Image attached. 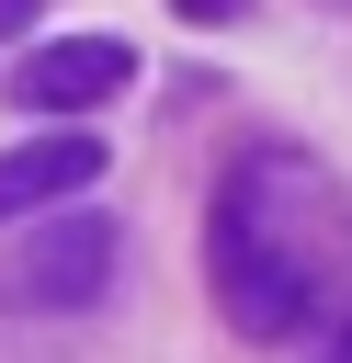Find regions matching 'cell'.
<instances>
[{"label": "cell", "instance_id": "6", "mask_svg": "<svg viewBox=\"0 0 352 363\" xmlns=\"http://www.w3.org/2000/svg\"><path fill=\"white\" fill-rule=\"evenodd\" d=\"M318 363H352V306H341V318L318 329Z\"/></svg>", "mask_w": 352, "mask_h": 363}, {"label": "cell", "instance_id": "8", "mask_svg": "<svg viewBox=\"0 0 352 363\" xmlns=\"http://www.w3.org/2000/svg\"><path fill=\"white\" fill-rule=\"evenodd\" d=\"M341 11H352V0H341Z\"/></svg>", "mask_w": 352, "mask_h": 363}, {"label": "cell", "instance_id": "4", "mask_svg": "<svg viewBox=\"0 0 352 363\" xmlns=\"http://www.w3.org/2000/svg\"><path fill=\"white\" fill-rule=\"evenodd\" d=\"M91 182H102V136H91V125H57V136L0 147V238H11V227H34L45 204L91 193Z\"/></svg>", "mask_w": 352, "mask_h": 363}, {"label": "cell", "instance_id": "3", "mask_svg": "<svg viewBox=\"0 0 352 363\" xmlns=\"http://www.w3.org/2000/svg\"><path fill=\"white\" fill-rule=\"evenodd\" d=\"M125 79H136L125 34H57V45H34V57L11 68V102H23V113H91V102H114Z\"/></svg>", "mask_w": 352, "mask_h": 363}, {"label": "cell", "instance_id": "5", "mask_svg": "<svg viewBox=\"0 0 352 363\" xmlns=\"http://www.w3.org/2000/svg\"><path fill=\"white\" fill-rule=\"evenodd\" d=\"M170 11H182V23H238L250 0H170Z\"/></svg>", "mask_w": 352, "mask_h": 363}, {"label": "cell", "instance_id": "7", "mask_svg": "<svg viewBox=\"0 0 352 363\" xmlns=\"http://www.w3.org/2000/svg\"><path fill=\"white\" fill-rule=\"evenodd\" d=\"M11 23H34V0H0V34H11Z\"/></svg>", "mask_w": 352, "mask_h": 363}, {"label": "cell", "instance_id": "1", "mask_svg": "<svg viewBox=\"0 0 352 363\" xmlns=\"http://www.w3.org/2000/svg\"><path fill=\"white\" fill-rule=\"evenodd\" d=\"M204 272L216 318L238 340H307L352 306V193L307 147H238L204 216Z\"/></svg>", "mask_w": 352, "mask_h": 363}, {"label": "cell", "instance_id": "2", "mask_svg": "<svg viewBox=\"0 0 352 363\" xmlns=\"http://www.w3.org/2000/svg\"><path fill=\"white\" fill-rule=\"evenodd\" d=\"M114 272H125V227L102 204H68V216H34V238L0 261V306L11 318H79L114 295Z\"/></svg>", "mask_w": 352, "mask_h": 363}]
</instances>
